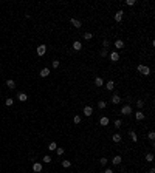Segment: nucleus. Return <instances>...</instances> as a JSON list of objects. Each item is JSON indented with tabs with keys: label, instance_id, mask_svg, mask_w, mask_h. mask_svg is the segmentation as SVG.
Here are the masks:
<instances>
[{
	"label": "nucleus",
	"instance_id": "obj_1",
	"mask_svg": "<svg viewBox=\"0 0 155 173\" xmlns=\"http://www.w3.org/2000/svg\"><path fill=\"white\" fill-rule=\"evenodd\" d=\"M137 70L140 71L143 76H149V74H151V68H149V66H146V65H138Z\"/></svg>",
	"mask_w": 155,
	"mask_h": 173
},
{
	"label": "nucleus",
	"instance_id": "obj_2",
	"mask_svg": "<svg viewBox=\"0 0 155 173\" xmlns=\"http://www.w3.org/2000/svg\"><path fill=\"white\" fill-rule=\"evenodd\" d=\"M110 60H112V62H118V60H119V53L118 51L110 53Z\"/></svg>",
	"mask_w": 155,
	"mask_h": 173
},
{
	"label": "nucleus",
	"instance_id": "obj_3",
	"mask_svg": "<svg viewBox=\"0 0 155 173\" xmlns=\"http://www.w3.org/2000/svg\"><path fill=\"white\" fill-rule=\"evenodd\" d=\"M121 113L126 114V116H127V114H130V113H132V107H130V105H124V107L121 108Z\"/></svg>",
	"mask_w": 155,
	"mask_h": 173
},
{
	"label": "nucleus",
	"instance_id": "obj_4",
	"mask_svg": "<svg viewBox=\"0 0 155 173\" xmlns=\"http://www.w3.org/2000/svg\"><path fill=\"white\" fill-rule=\"evenodd\" d=\"M45 53H47V46H45V45H39V46H37V54L44 56Z\"/></svg>",
	"mask_w": 155,
	"mask_h": 173
},
{
	"label": "nucleus",
	"instance_id": "obj_5",
	"mask_svg": "<svg viewBox=\"0 0 155 173\" xmlns=\"http://www.w3.org/2000/svg\"><path fill=\"white\" fill-rule=\"evenodd\" d=\"M82 50V43L79 40H76V42H73V51H81Z\"/></svg>",
	"mask_w": 155,
	"mask_h": 173
},
{
	"label": "nucleus",
	"instance_id": "obj_6",
	"mask_svg": "<svg viewBox=\"0 0 155 173\" xmlns=\"http://www.w3.org/2000/svg\"><path fill=\"white\" fill-rule=\"evenodd\" d=\"M93 114V108L89 107V105H85L84 107V116H92Z\"/></svg>",
	"mask_w": 155,
	"mask_h": 173
},
{
	"label": "nucleus",
	"instance_id": "obj_7",
	"mask_svg": "<svg viewBox=\"0 0 155 173\" xmlns=\"http://www.w3.org/2000/svg\"><path fill=\"white\" fill-rule=\"evenodd\" d=\"M70 23L74 26V28H81V26H82L81 20H78V19H71V20H70Z\"/></svg>",
	"mask_w": 155,
	"mask_h": 173
},
{
	"label": "nucleus",
	"instance_id": "obj_8",
	"mask_svg": "<svg viewBox=\"0 0 155 173\" xmlns=\"http://www.w3.org/2000/svg\"><path fill=\"white\" fill-rule=\"evenodd\" d=\"M122 15H124V12H122V11H116V12H115V20H116V22H121V20H122Z\"/></svg>",
	"mask_w": 155,
	"mask_h": 173
},
{
	"label": "nucleus",
	"instance_id": "obj_9",
	"mask_svg": "<svg viewBox=\"0 0 155 173\" xmlns=\"http://www.w3.org/2000/svg\"><path fill=\"white\" fill-rule=\"evenodd\" d=\"M33 170L37 172V173L42 172V164H41V162H34V164H33Z\"/></svg>",
	"mask_w": 155,
	"mask_h": 173
},
{
	"label": "nucleus",
	"instance_id": "obj_10",
	"mask_svg": "<svg viewBox=\"0 0 155 173\" xmlns=\"http://www.w3.org/2000/svg\"><path fill=\"white\" fill-rule=\"evenodd\" d=\"M17 99L20 100V102H25V100H28V96H26L25 93H19V94H17Z\"/></svg>",
	"mask_w": 155,
	"mask_h": 173
},
{
	"label": "nucleus",
	"instance_id": "obj_11",
	"mask_svg": "<svg viewBox=\"0 0 155 173\" xmlns=\"http://www.w3.org/2000/svg\"><path fill=\"white\" fill-rule=\"evenodd\" d=\"M115 46H116V50H122V48H124V42H122L121 39H118V40L115 42Z\"/></svg>",
	"mask_w": 155,
	"mask_h": 173
},
{
	"label": "nucleus",
	"instance_id": "obj_12",
	"mask_svg": "<svg viewBox=\"0 0 155 173\" xmlns=\"http://www.w3.org/2000/svg\"><path fill=\"white\" fill-rule=\"evenodd\" d=\"M99 124H101V125H102V127L109 125V118H107V116H102V118L99 119Z\"/></svg>",
	"mask_w": 155,
	"mask_h": 173
},
{
	"label": "nucleus",
	"instance_id": "obj_13",
	"mask_svg": "<svg viewBox=\"0 0 155 173\" xmlns=\"http://www.w3.org/2000/svg\"><path fill=\"white\" fill-rule=\"evenodd\" d=\"M39 74H41V77H47V76H50V70L48 68H42Z\"/></svg>",
	"mask_w": 155,
	"mask_h": 173
},
{
	"label": "nucleus",
	"instance_id": "obj_14",
	"mask_svg": "<svg viewBox=\"0 0 155 173\" xmlns=\"http://www.w3.org/2000/svg\"><path fill=\"white\" fill-rule=\"evenodd\" d=\"M121 161H122V159H121V156H119V155H116L113 159H112V162H113L115 165H119V164H121Z\"/></svg>",
	"mask_w": 155,
	"mask_h": 173
},
{
	"label": "nucleus",
	"instance_id": "obj_15",
	"mask_svg": "<svg viewBox=\"0 0 155 173\" xmlns=\"http://www.w3.org/2000/svg\"><path fill=\"white\" fill-rule=\"evenodd\" d=\"M112 102H113V104H119V102H121L119 94H113V96H112Z\"/></svg>",
	"mask_w": 155,
	"mask_h": 173
},
{
	"label": "nucleus",
	"instance_id": "obj_16",
	"mask_svg": "<svg viewBox=\"0 0 155 173\" xmlns=\"http://www.w3.org/2000/svg\"><path fill=\"white\" fill-rule=\"evenodd\" d=\"M135 118H137V121H143V119H144V113H143V111H137V113H135Z\"/></svg>",
	"mask_w": 155,
	"mask_h": 173
},
{
	"label": "nucleus",
	"instance_id": "obj_17",
	"mask_svg": "<svg viewBox=\"0 0 155 173\" xmlns=\"http://www.w3.org/2000/svg\"><path fill=\"white\" fill-rule=\"evenodd\" d=\"M106 88H107L109 91H112V90L115 88V82H113V81H109V82H107V85H106Z\"/></svg>",
	"mask_w": 155,
	"mask_h": 173
},
{
	"label": "nucleus",
	"instance_id": "obj_18",
	"mask_svg": "<svg viewBox=\"0 0 155 173\" xmlns=\"http://www.w3.org/2000/svg\"><path fill=\"white\" fill-rule=\"evenodd\" d=\"M112 139H113V142H121V135H119V133H115L113 136H112Z\"/></svg>",
	"mask_w": 155,
	"mask_h": 173
},
{
	"label": "nucleus",
	"instance_id": "obj_19",
	"mask_svg": "<svg viewBox=\"0 0 155 173\" xmlns=\"http://www.w3.org/2000/svg\"><path fill=\"white\" fill-rule=\"evenodd\" d=\"M6 85H8V87H9V88H16V82L14 81H12V79H8V81H6Z\"/></svg>",
	"mask_w": 155,
	"mask_h": 173
},
{
	"label": "nucleus",
	"instance_id": "obj_20",
	"mask_svg": "<svg viewBox=\"0 0 155 173\" xmlns=\"http://www.w3.org/2000/svg\"><path fill=\"white\" fill-rule=\"evenodd\" d=\"M95 85H96V87H102V85H104V81H102L101 77H96V79H95Z\"/></svg>",
	"mask_w": 155,
	"mask_h": 173
},
{
	"label": "nucleus",
	"instance_id": "obj_21",
	"mask_svg": "<svg viewBox=\"0 0 155 173\" xmlns=\"http://www.w3.org/2000/svg\"><path fill=\"white\" fill-rule=\"evenodd\" d=\"M130 139H132L133 142H137V141H138V136H137V133H135V131H130Z\"/></svg>",
	"mask_w": 155,
	"mask_h": 173
},
{
	"label": "nucleus",
	"instance_id": "obj_22",
	"mask_svg": "<svg viewBox=\"0 0 155 173\" xmlns=\"http://www.w3.org/2000/svg\"><path fill=\"white\" fill-rule=\"evenodd\" d=\"M146 161H147V162L154 161V153H147V155H146Z\"/></svg>",
	"mask_w": 155,
	"mask_h": 173
},
{
	"label": "nucleus",
	"instance_id": "obj_23",
	"mask_svg": "<svg viewBox=\"0 0 155 173\" xmlns=\"http://www.w3.org/2000/svg\"><path fill=\"white\" fill-rule=\"evenodd\" d=\"M12 104H14V100H12V99H11V97H8V99H6V100H5V105H6V107H11Z\"/></svg>",
	"mask_w": 155,
	"mask_h": 173
},
{
	"label": "nucleus",
	"instance_id": "obj_24",
	"mask_svg": "<svg viewBox=\"0 0 155 173\" xmlns=\"http://www.w3.org/2000/svg\"><path fill=\"white\" fill-rule=\"evenodd\" d=\"M57 148V145H56V142H50V145H48V150H56Z\"/></svg>",
	"mask_w": 155,
	"mask_h": 173
},
{
	"label": "nucleus",
	"instance_id": "obj_25",
	"mask_svg": "<svg viewBox=\"0 0 155 173\" xmlns=\"http://www.w3.org/2000/svg\"><path fill=\"white\" fill-rule=\"evenodd\" d=\"M147 138H149V139H151V142H154V141H155V133H154V131H149Z\"/></svg>",
	"mask_w": 155,
	"mask_h": 173
},
{
	"label": "nucleus",
	"instance_id": "obj_26",
	"mask_svg": "<svg viewBox=\"0 0 155 173\" xmlns=\"http://www.w3.org/2000/svg\"><path fill=\"white\" fill-rule=\"evenodd\" d=\"M137 107H138V108H143V107H144V100H143V99H138V100H137Z\"/></svg>",
	"mask_w": 155,
	"mask_h": 173
},
{
	"label": "nucleus",
	"instance_id": "obj_27",
	"mask_svg": "<svg viewBox=\"0 0 155 173\" xmlns=\"http://www.w3.org/2000/svg\"><path fill=\"white\" fill-rule=\"evenodd\" d=\"M71 165V161H62V167H65V169H68V167Z\"/></svg>",
	"mask_w": 155,
	"mask_h": 173
},
{
	"label": "nucleus",
	"instance_id": "obj_28",
	"mask_svg": "<svg viewBox=\"0 0 155 173\" xmlns=\"http://www.w3.org/2000/svg\"><path fill=\"white\" fill-rule=\"evenodd\" d=\"M99 54H101V57H107L109 51H107V50H106V48H104V50H101V53H99Z\"/></svg>",
	"mask_w": 155,
	"mask_h": 173
},
{
	"label": "nucleus",
	"instance_id": "obj_29",
	"mask_svg": "<svg viewBox=\"0 0 155 173\" xmlns=\"http://www.w3.org/2000/svg\"><path fill=\"white\" fill-rule=\"evenodd\" d=\"M98 108H101V110L106 108V102H104V100H99V102H98Z\"/></svg>",
	"mask_w": 155,
	"mask_h": 173
},
{
	"label": "nucleus",
	"instance_id": "obj_30",
	"mask_svg": "<svg viewBox=\"0 0 155 173\" xmlns=\"http://www.w3.org/2000/svg\"><path fill=\"white\" fill-rule=\"evenodd\" d=\"M99 164H101V165H107V158H101Z\"/></svg>",
	"mask_w": 155,
	"mask_h": 173
},
{
	"label": "nucleus",
	"instance_id": "obj_31",
	"mask_svg": "<svg viewBox=\"0 0 155 173\" xmlns=\"http://www.w3.org/2000/svg\"><path fill=\"white\" fill-rule=\"evenodd\" d=\"M73 122H74V124H81V116H74Z\"/></svg>",
	"mask_w": 155,
	"mask_h": 173
},
{
	"label": "nucleus",
	"instance_id": "obj_32",
	"mask_svg": "<svg viewBox=\"0 0 155 173\" xmlns=\"http://www.w3.org/2000/svg\"><path fill=\"white\" fill-rule=\"evenodd\" d=\"M92 37H93V36H92V33H85V34H84V39H85V40H90Z\"/></svg>",
	"mask_w": 155,
	"mask_h": 173
},
{
	"label": "nucleus",
	"instance_id": "obj_33",
	"mask_svg": "<svg viewBox=\"0 0 155 173\" xmlns=\"http://www.w3.org/2000/svg\"><path fill=\"white\" fill-rule=\"evenodd\" d=\"M135 3H137L135 0H127V2H126V5H127V6H133Z\"/></svg>",
	"mask_w": 155,
	"mask_h": 173
},
{
	"label": "nucleus",
	"instance_id": "obj_34",
	"mask_svg": "<svg viewBox=\"0 0 155 173\" xmlns=\"http://www.w3.org/2000/svg\"><path fill=\"white\" fill-rule=\"evenodd\" d=\"M115 128H121V121H119V119L115 121Z\"/></svg>",
	"mask_w": 155,
	"mask_h": 173
},
{
	"label": "nucleus",
	"instance_id": "obj_35",
	"mask_svg": "<svg viewBox=\"0 0 155 173\" xmlns=\"http://www.w3.org/2000/svg\"><path fill=\"white\" fill-rule=\"evenodd\" d=\"M64 148H56V153H57V156H61V155H64Z\"/></svg>",
	"mask_w": 155,
	"mask_h": 173
},
{
	"label": "nucleus",
	"instance_id": "obj_36",
	"mask_svg": "<svg viewBox=\"0 0 155 173\" xmlns=\"http://www.w3.org/2000/svg\"><path fill=\"white\" fill-rule=\"evenodd\" d=\"M53 68H59V60H53Z\"/></svg>",
	"mask_w": 155,
	"mask_h": 173
},
{
	"label": "nucleus",
	"instance_id": "obj_37",
	"mask_svg": "<svg viewBox=\"0 0 155 173\" xmlns=\"http://www.w3.org/2000/svg\"><path fill=\"white\" fill-rule=\"evenodd\" d=\"M102 45H104V48H107L109 45H110V42H109V39H104V42H102Z\"/></svg>",
	"mask_w": 155,
	"mask_h": 173
},
{
	"label": "nucleus",
	"instance_id": "obj_38",
	"mask_svg": "<svg viewBox=\"0 0 155 173\" xmlns=\"http://www.w3.org/2000/svg\"><path fill=\"white\" fill-rule=\"evenodd\" d=\"M42 161L48 164V162H51V158H50V156H44V159H42Z\"/></svg>",
	"mask_w": 155,
	"mask_h": 173
},
{
	"label": "nucleus",
	"instance_id": "obj_39",
	"mask_svg": "<svg viewBox=\"0 0 155 173\" xmlns=\"http://www.w3.org/2000/svg\"><path fill=\"white\" fill-rule=\"evenodd\" d=\"M104 173H113V170H112V169H106V170H104Z\"/></svg>",
	"mask_w": 155,
	"mask_h": 173
},
{
	"label": "nucleus",
	"instance_id": "obj_40",
	"mask_svg": "<svg viewBox=\"0 0 155 173\" xmlns=\"http://www.w3.org/2000/svg\"><path fill=\"white\" fill-rule=\"evenodd\" d=\"M149 173H155V169H154V167H152V169L149 170Z\"/></svg>",
	"mask_w": 155,
	"mask_h": 173
}]
</instances>
